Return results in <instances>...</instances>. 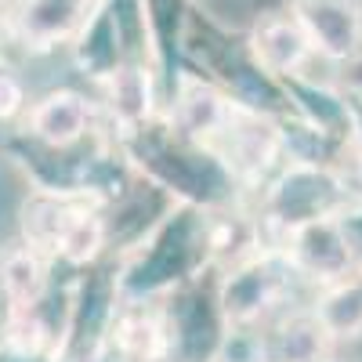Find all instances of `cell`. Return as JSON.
<instances>
[{
  "label": "cell",
  "instance_id": "obj_8",
  "mask_svg": "<svg viewBox=\"0 0 362 362\" xmlns=\"http://www.w3.org/2000/svg\"><path fill=\"white\" fill-rule=\"evenodd\" d=\"M109 109L112 116L119 119V124H145L148 116H153V98H156V90H153V76H148V69L141 66H119L109 73Z\"/></svg>",
  "mask_w": 362,
  "mask_h": 362
},
{
  "label": "cell",
  "instance_id": "obj_5",
  "mask_svg": "<svg viewBox=\"0 0 362 362\" xmlns=\"http://www.w3.org/2000/svg\"><path fill=\"white\" fill-rule=\"evenodd\" d=\"M87 119H90V109H87V98L80 90H51L44 95L33 112H29V131H33L44 145H54V148H66L73 141L83 138L87 131Z\"/></svg>",
  "mask_w": 362,
  "mask_h": 362
},
{
  "label": "cell",
  "instance_id": "obj_1",
  "mask_svg": "<svg viewBox=\"0 0 362 362\" xmlns=\"http://www.w3.org/2000/svg\"><path fill=\"white\" fill-rule=\"evenodd\" d=\"M290 15L312 51L329 62H351L362 51V8L355 0H290Z\"/></svg>",
  "mask_w": 362,
  "mask_h": 362
},
{
  "label": "cell",
  "instance_id": "obj_7",
  "mask_svg": "<svg viewBox=\"0 0 362 362\" xmlns=\"http://www.w3.org/2000/svg\"><path fill=\"white\" fill-rule=\"evenodd\" d=\"M329 341L337 337H358L362 334V276H344L326 286L319 305L312 312Z\"/></svg>",
  "mask_w": 362,
  "mask_h": 362
},
{
  "label": "cell",
  "instance_id": "obj_13",
  "mask_svg": "<svg viewBox=\"0 0 362 362\" xmlns=\"http://www.w3.org/2000/svg\"><path fill=\"white\" fill-rule=\"evenodd\" d=\"M119 351H124L131 362H156L163 351V337H160V326L153 319H124L119 322Z\"/></svg>",
  "mask_w": 362,
  "mask_h": 362
},
{
  "label": "cell",
  "instance_id": "obj_10",
  "mask_svg": "<svg viewBox=\"0 0 362 362\" xmlns=\"http://www.w3.org/2000/svg\"><path fill=\"white\" fill-rule=\"evenodd\" d=\"M181 124H185L192 134H214L221 127H228V102L221 90H214L210 83H199V80H189L185 90H181Z\"/></svg>",
  "mask_w": 362,
  "mask_h": 362
},
{
  "label": "cell",
  "instance_id": "obj_2",
  "mask_svg": "<svg viewBox=\"0 0 362 362\" xmlns=\"http://www.w3.org/2000/svg\"><path fill=\"white\" fill-rule=\"evenodd\" d=\"M98 8L102 0H22L11 25L29 51H51L80 40Z\"/></svg>",
  "mask_w": 362,
  "mask_h": 362
},
{
  "label": "cell",
  "instance_id": "obj_9",
  "mask_svg": "<svg viewBox=\"0 0 362 362\" xmlns=\"http://www.w3.org/2000/svg\"><path fill=\"white\" fill-rule=\"evenodd\" d=\"M76 218V206H69L66 199H54V196H37L22 206V232H25V243L33 250H47L58 254L62 250V239L69 221Z\"/></svg>",
  "mask_w": 362,
  "mask_h": 362
},
{
  "label": "cell",
  "instance_id": "obj_3",
  "mask_svg": "<svg viewBox=\"0 0 362 362\" xmlns=\"http://www.w3.org/2000/svg\"><path fill=\"white\" fill-rule=\"evenodd\" d=\"M290 261L315 279H344L351 268V247L344 228L329 214L290 225Z\"/></svg>",
  "mask_w": 362,
  "mask_h": 362
},
{
  "label": "cell",
  "instance_id": "obj_15",
  "mask_svg": "<svg viewBox=\"0 0 362 362\" xmlns=\"http://www.w3.org/2000/svg\"><path fill=\"white\" fill-rule=\"evenodd\" d=\"M344 109H348V116H351L355 138H358V145H362V83H351V87L344 90Z\"/></svg>",
  "mask_w": 362,
  "mask_h": 362
},
{
  "label": "cell",
  "instance_id": "obj_4",
  "mask_svg": "<svg viewBox=\"0 0 362 362\" xmlns=\"http://www.w3.org/2000/svg\"><path fill=\"white\" fill-rule=\"evenodd\" d=\"M250 54L268 76H293L315 58L293 15H261L250 29Z\"/></svg>",
  "mask_w": 362,
  "mask_h": 362
},
{
  "label": "cell",
  "instance_id": "obj_12",
  "mask_svg": "<svg viewBox=\"0 0 362 362\" xmlns=\"http://www.w3.org/2000/svg\"><path fill=\"white\" fill-rule=\"evenodd\" d=\"M102 243H105L102 218L90 214V210H76V218L69 221L66 239H62V250H58V254H62L66 261H73V264H87L90 257H98Z\"/></svg>",
  "mask_w": 362,
  "mask_h": 362
},
{
  "label": "cell",
  "instance_id": "obj_11",
  "mask_svg": "<svg viewBox=\"0 0 362 362\" xmlns=\"http://www.w3.org/2000/svg\"><path fill=\"white\" fill-rule=\"evenodd\" d=\"M0 286H4L8 300L18 312H29V305H37V297L44 290V264L37 257V250H11L0 261Z\"/></svg>",
  "mask_w": 362,
  "mask_h": 362
},
{
  "label": "cell",
  "instance_id": "obj_16",
  "mask_svg": "<svg viewBox=\"0 0 362 362\" xmlns=\"http://www.w3.org/2000/svg\"><path fill=\"white\" fill-rule=\"evenodd\" d=\"M0 37H4V29H0Z\"/></svg>",
  "mask_w": 362,
  "mask_h": 362
},
{
  "label": "cell",
  "instance_id": "obj_6",
  "mask_svg": "<svg viewBox=\"0 0 362 362\" xmlns=\"http://www.w3.org/2000/svg\"><path fill=\"white\" fill-rule=\"evenodd\" d=\"M326 329L315 315H290L261 337L264 362H319L326 355Z\"/></svg>",
  "mask_w": 362,
  "mask_h": 362
},
{
  "label": "cell",
  "instance_id": "obj_14",
  "mask_svg": "<svg viewBox=\"0 0 362 362\" xmlns=\"http://www.w3.org/2000/svg\"><path fill=\"white\" fill-rule=\"evenodd\" d=\"M25 105V90H22V80L15 76L11 66H0V119H11L18 116Z\"/></svg>",
  "mask_w": 362,
  "mask_h": 362
}]
</instances>
